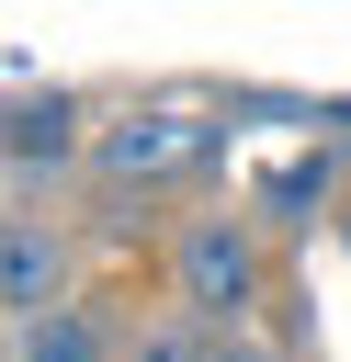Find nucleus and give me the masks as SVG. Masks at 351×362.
Here are the masks:
<instances>
[{
    "label": "nucleus",
    "instance_id": "1",
    "mask_svg": "<svg viewBox=\"0 0 351 362\" xmlns=\"http://www.w3.org/2000/svg\"><path fill=\"white\" fill-rule=\"evenodd\" d=\"M192 147H204V124H192V113H147V124H125L102 158H113V170H170V158H192Z\"/></svg>",
    "mask_w": 351,
    "mask_h": 362
},
{
    "label": "nucleus",
    "instance_id": "2",
    "mask_svg": "<svg viewBox=\"0 0 351 362\" xmlns=\"http://www.w3.org/2000/svg\"><path fill=\"white\" fill-rule=\"evenodd\" d=\"M181 283H192L204 305H238V294H249V249H238V238H192V249H181Z\"/></svg>",
    "mask_w": 351,
    "mask_h": 362
},
{
    "label": "nucleus",
    "instance_id": "3",
    "mask_svg": "<svg viewBox=\"0 0 351 362\" xmlns=\"http://www.w3.org/2000/svg\"><path fill=\"white\" fill-rule=\"evenodd\" d=\"M68 147V113L57 102H23V124H11V158H57Z\"/></svg>",
    "mask_w": 351,
    "mask_h": 362
},
{
    "label": "nucleus",
    "instance_id": "4",
    "mask_svg": "<svg viewBox=\"0 0 351 362\" xmlns=\"http://www.w3.org/2000/svg\"><path fill=\"white\" fill-rule=\"evenodd\" d=\"M23 362H102V351H91V328L45 317V328H23Z\"/></svg>",
    "mask_w": 351,
    "mask_h": 362
},
{
    "label": "nucleus",
    "instance_id": "5",
    "mask_svg": "<svg viewBox=\"0 0 351 362\" xmlns=\"http://www.w3.org/2000/svg\"><path fill=\"white\" fill-rule=\"evenodd\" d=\"M45 294V249H34V226H11V305H34Z\"/></svg>",
    "mask_w": 351,
    "mask_h": 362
}]
</instances>
